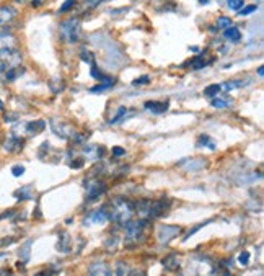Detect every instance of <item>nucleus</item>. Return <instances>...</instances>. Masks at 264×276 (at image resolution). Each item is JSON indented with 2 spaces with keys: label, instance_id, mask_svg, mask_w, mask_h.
<instances>
[{
  "label": "nucleus",
  "instance_id": "f257e3e1",
  "mask_svg": "<svg viewBox=\"0 0 264 276\" xmlns=\"http://www.w3.org/2000/svg\"><path fill=\"white\" fill-rule=\"evenodd\" d=\"M135 211V205L126 198H114L111 205H108V212H110V221H116L119 224H127L131 221L132 214Z\"/></svg>",
  "mask_w": 264,
  "mask_h": 276
},
{
  "label": "nucleus",
  "instance_id": "f03ea898",
  "mask_svg": "<svg viewBox=\"0 0 264 276\" xmlns=\"http://www.w3.org/2000/svg\"><path fill=\"white\" fill-rule=\"evenodd\" d=\"M22 64V54L12 46L0 47V72H8L17 69Z\"/></svg>",
  "mask_w": 264,
  "mask_h": 276
},
{
  "label": "nucleus",
  "instance_id": "7ed1b4c3",
  "mask_svg": "<svg viewBox=\"0 0 264 276\" xmlns=\"http://www.w3.org/2000/svg\"><path fill=\"white\" fill-rule=\"evenodd\" d=\"M61 35L62 40H66L68 43H75L80 40L82 36V25L77 18H70V20L64 22L61 25Z\"/></svg>",
  "mask_w": 264,
  "mask_h": 276
},
{
  "label": "nucleus",
  "instance_id": "20e7f679",
  "mask_svg": "<svg viewBox=\"0 0 264 276\" xmlns=\"http://www.w3.org/2000/svg\"><path fill=\"white\" fill-rule=\"evenodd\" d=\"M147 221L139 219V221H129L126 226V240L131 244H137L144 239V232H145Z\"/></svg>",
  "mask_w": 264,
  "mask_h": 276
},
{
  "label": "nucleus",
  "instance_id": "39448f33",
  "mask_svg": "<svg viewBox=\"0 0 264 276\" xmlns=\"http://www.w3.org/2000/svg\"><path fill=\"white\" fill-rule=\"evenodd\" d=\"M51 129L62 139H73V136H75V128L61 118L51 119Z\"/></svg>",
  "mask_w": 264,
  "mask_h": 276
},
{
  "label": "nucleus",
  "instance_id": "423d86ee",
  "mask_svg": "<svg viewBox=\"0 0 264 276\" xmlns=\"http://www.w3.org/2000/svg\"><path fill=\"white\" fill-rule=\"evenodd\" d=\"M85 185H87V200L88 201L98 200V198L101 195H105V191H106V185L103 182H100V178L88 180V182H85Z\"/></svg>",
  "mask_w": 264,
  "mask_h": 276
},
{
  "label": "nucleus",
  "instance_id": "0eeeda50",
  "mask_svg": "<svg viewBox=\"0 0 264 276\" xmlns=\"http://www.w3.org/2000/svg\"><path fill=\"white\" fill-rule=\"evenodd\" d=\"M181 232V227L179 226H170V224H163L158 227V230H156V235H158V242L160 244H168L171 239H175L176 235H178Z\"/></svg>",
  "mask_w": 264,
  "mask_h": 276
},
{
  "label": "nucleus",
  "instance_id": "6e6552de",
  "mask_svg": "<svg viewBox=\"0 0 264 276\" xmlns=\"http://www.w3.org/2000/svg\"><path fill=\"white\" fill-rule=\"evenodd\" d=\"M87 276H112V270L106 261L98 260V261H93V263L88 266Z\"/></svg>",
  "mask_w": 264,
  "mask_h": 276
},
{
  "label": "nucleus",
  "instance_id": "1a4fd4ad",
  "mask_svg": "<svg viewBox=\"0 0 264 276\" xmlns=\"http://www.w3.org/2000/svg\"><path fill=\"white\" fill-rule=\"evenodd\" d=\"M168 209H170V203L166 200L154 201L150 205V209H149V214H147V217H149V219H156V217L165 216L166 212H168Z\"/></svg>",
  "mask_w": 264,
  "mask_h": 276
},
{
  "label": "nucleus",
  "instance_id": "9d476101",
  "mask_svg": "<svg viewBox=\"0 0 264 276\" xmlns=\"http://www.w3.org/2000/svg\"><path fill=\"white\" fill-rule=\"evenodd\" d=\"M108 219H110V212H108V205H105V206L101 207V209L91 212L90 216L85 217V222H83V224H85V226H90V224H103V222H106Z\"/></svg>",
  "mask_w": 264,
  "mask_h": 276
},
{
  "label": "nucleus",
  "instance_id": "9b49d317",
  "mask_svg": "<svg viewBox=\"0 0 264 276\" xmlns=\"http://www.w3.org/2000/svg\"><path fill=\"white\" fill-rule=\"evenodd\" d=\"M145 110L152 111V115H161L168 110V101H145Z\"/></svg>",
  "mask_w": 264,
  "mask_h": 276
},
{
  "label": "nucleus",
  "instance_id": "f8f14e48",
  "mask_svg": "<svg viewBox=\"0 0 264 276\" xmlns=\"http://www.w3.org/2000/svg\"><path fill=\"white\" fill-rule=\"evenodd\" d=\"M209 165V161L207 159H193V161H188L184 163V170L188 172H198V170H202V168H207Z\"/></svg>",
  "mask_w": 264,
  "mask_h": 276
},
{
  "label": "nucleus",
  "instance_id": "ddd939ff",
  "mask_svg": "<svg viewBox=\"0 0 264 276\" xmlns=\"http://www.w3.org/2000/svg\"><path fill=\"white\" fill-rule=\"evenodd\" d=\"M17 17V10L10 5H0V25H7Z\"/></svg>",
  "mask_w": 264,
  "mask_h": 276
},
{
  "label": "nucleus",
  "instance_id": "4468645a",
  "mask_svg": "<svg viewBox=\"0 0 264 276\" xmlns=\"http://www.w3.org/2000/svg\"><path fill=\"white\" fill-rule=\"evenodd\" d=\"M22 146H23V139L15 138V136H10V138L3 144V149H5V151H8V152H13V151H17V149H20Z\"/></svg>",
  "mask_w": 264,
  "mask_h": 276
},
{
  "label": "nucleus",
  "instance_id": "2eb2a0df",
  "mask_svg": "<svg viewBox=\"0 0 264 276\" xmlns=\"http://www.w3.org/2000/svg\"><path fill=\"white\" fill-rule=\"evenodd\" d=\"M161 263H163V266L166 270L175 271L179 266V256L178 255H168L163 261H161Z\"/></svg>",
  "mask_w": 264,
  "mask_h": 276
},
{
  "label": "nucleus",
  "instance_id": "dca6fc26",
  "mask_svg": "<svg viewBox=\"0 0 264 276\" xmlns=\"http://www.w3.org/2000/svg\"><path fill=\"white\" fill-rule=\"evenodd\" d=\"M44 126H46V123L44 121H33V123H28L26 128H24V131H26L28 134H38L41 133V131L44 129Z\"/></svg>",
  "mask_w": 264,
  "mask_h": 276
},
{
  "label": "nucleus",
  "instance_id": "f3484780",
  "mask_svg": "<svg viewBox=\"0 0 264 276\" xmlns=\"http://www.w3.org/2000/svg\"><path fill=\"white\" fill-rule=\"evenodd\" d=\"M225 38L232 43H237V41L242 40V33H240V30L237 26H230L228 30H225Z\"/></svg>",
  "mask_w": 264,
  "mask_h": 276
},
{
  "label": "nucleus",
  "instance_id": "a211bd4d",
  "mask_svg": "<svg viewBox=\"0 0 264 276\" xmlns=\"http://www.w3.org/2000/svg\"><path fill=\"white\" fill-rule=\"evenodd\" d=\"M68 244H70V237H68V234H66V232H61V235H59L57 250H61V252H68V250H70Z\"/></svg>",
  "mask_w": 264,
  "mask_h": 276
},
{
  "label": "nucleus",
  "instance_id": "6ab92c4d",
  "mask_svg": "<svg viewBox=\"0 0 264 276\" xmlns=\"http://www.w3.org/2000/svg\"><path fill=\"white\" fill-rule=\"evenodd\" d=\"M199 146L207 147V149H210V151H214V149L217 147V144H215V141H214L212 138H210V136L202 134V136L199 138Z\"/></svg>",
  "mask_w": 264,
  "mask_h": 276
},
{
  "label": "nucleus",
  "instance_id": "aec40b11",
  "mask_svg": "<svg viewBox=\"0 0 264 276\" xmlns=\"http://www.w3.org/2000/svg\"><path fill=\"white\" fill-rule=\"evenodd\" d=\"M33 195H31V186H23V188H20V190L15 193V198H18V200H29Z\"/></svg>",
  "mask_w": 264,
  "mask_h": 276
},
{
  "label": "nucleus",
  "instance_id": "412c9836",
  "mask_svg": "<svg viewBox=\"0 0 264 276\" xmlns=\"http://www.w3.org/2000/svg\"><path fill=\"white\" fill-rule=\"evenodd\" d=\"M220 90H222V85H219V84L209 85L207 89L204 90V96H209V98H212V96H215V95H217Z\"/></svg>",
  "mask_w": 264,
  "mask_h": 276
},
{
  "label": "nucleus",
  "instance_id": "4be33fe9",
  "mask_svg": "<svg viewBox=\"0 0 264 276\" xmlns=\"http://www.w3.org/2000/svg\"><path fill=\"white\" fill-rule=\"evenodd\" d=\"M129 273H131L129 266H127L124 261H119L116 266V276H129Z\"/></svg>",
  "mask_w": 264,
  "mask_h": 276
},
{
  "label": "nucleus",
  "instance_id": "5701e85b",
  "mask_svg": "<svg viewBox=\"0 0 264 276\" xmlns=\"http://www.w3.org/2000/svg\"><path fill=\"white\" fill-rule=\"evenodd\" d=\"M188 62L191 64V67H193V69H200V67H204V66L209 64V62L204 61V57H194L193 61H188Z\"/></svg>",
  "mask_w": 264,
  "mask_h": 276
},
{
  "label": "nucleus",
  "instance_id": "b1692460",
  "mask_svg": "<svg viewBox=\"0 0 264 276\" xmlns=\"http://www.w3.org/2000/svg\"><path fill=\"white\" fill-rule=\"evenodd\" d=\"M228 105H232V100L214 98V101H212V106H214V108H227Z\"/></svg>",
  "mask_w": 264,
  "mask_h": 276
},
{
  "label": "nucleus",
  "instance_id": "393cba45",
  "mask_svg": "<svg viewBox=\"0 0 264 276\" xmlns=\"http://www.w3.org/2000/svg\"><path fill=\"white\" fill-rule=\"evenodd\" d=\"M210 222H212V219H209V221H205V222H200V224H198V226H196V227H193V229H191V230L188 232V234H186V235H184V240H188V239H189V237H191V235H194V234H196V232H198L199 229H202V227H204V226H207V224H210Z\"/></svg>",
  "mask_w": 264,
  "mask_h": 276
},
{
  "label": "nucleus",
  "instance_id": "a878e982",
  "mask_svg": "<svg viewBox=\"0 0 264 276\" xmlns=\"http://www.w3.org/2000/svg\"><path fill=\"white\" fill-rule=\"evenodd\" d=\"M232 20H230L228 17H220L219 20H217V26L219 28H225V30H228L230 26H232Z\"/></svg>",
  "mask_w": 264,
  "mask_h": 276
},
{
  "label": "nucleus",
  "instance_id": "bb28decb",
  "mask_svg": "<svg viewBox=\"0 0 264 276\" xmlns=\"http://www.w3.org/2000/svg\"><path fill=\"white\" fill-rule=\"evenodd\" d=\"M20 72H23V69H20V67H17V69L8 70V72H5V79H7V80H15V79L18 77Z\"/></svg>",
  "mask_w": 264,
  "mask_h": 276
},
{
  "label": "nucleus",
  "instance_id": "cd10ccee",
  "mask_svg": "<svg viewBox=\"0 0 264 276\" xmlns=\"http://www.w3.org/2000/svg\"><path fill=\"white\" fill-rule=\"evenodd\" d=\"M242 85H244L243 80H232V82H227V84L223 85L225 87L223 90H235L237 87H242Z\"/></svg>",
  "mask_w": 264,
  "mask_h": 276
},
{
  "label": "nucleus",
  "instance_id": "c85d7f7f",
  "mask_svg": "<svg viewBox=\"0 0 264 276\" xmlns=\"http://www.w3.org/2000/svg\"><path fill=\"white\" fill-rule=\"evenodd\" d=\"M243 7H244L243 0H230V2H228V8H232V10H238L240 12V8H243Z\"/></svg>",
  "mask_w": 264,
  "mask_h": 276
},
{
  "label": "nucleus",
  "instance_id": "c756f323",
  "mask_svg": "<svg viewBox=\"0 0 264 276\" xmlns=\"http://www.w3.org/2000/svg\"><path fill=\"white\" fill-rule=\"evenodd\" d=\"M80 57H82V61L88 62V64H93V62H95V56H93L90 51H82Z\"/></svg>",
  "mask_w": 264,
  "mask_h": 276
},
{
  "label": "nucleus",
  "instance_id": "7c9ffc66",
  "mask_svg": "<svg viewBox=\"0 0 264 276\" xmlns=\"http://www.w3.org/2000/svg\"><path fill=\"white\" fill-rule=\"evenodd\" d=\"M90 74H91V77H93V79H96V80H103V77H105V75L101 74V70L98 69L96 66H91V70H90Z\"/></svg>",
  "mask_w": 264,
  "mask_h": 276
},
{
  "label": "nucleus",
  "instance_id": "2f4dec72",
  "mask_svg": "<svg viewBox=\"0 0 264 276\" xmlns=\"http://www.w3.org/2000/svg\"><path fill=\"white\" fill-rule=\"evenodd\" d=\"M254 10H258V7L256 5H248V7H243V10H240L238 13L240 15H249V13H253Z\"/></svg>",
  "mask_w": 264,
  "mask_h": 276
},
{
  "label": "nucleus",
  "instance_id": "473e14b6",
  "mask_svg": "<svg viewBox=\"0 0 264 276\" xmlns=\"http://www.w3.org/2000/svg\"><path fill=\"white\" fill-rule=\"evenodd\" d=\"M238 261H240L242 265L246 266L248 261H249V253H248V252H242V253H240V256H238Z\"/></svg>",
  "mask_w": 264,
  "mask_h": 276
},
{
  "label": "nucleus",
  "instance_id": "72a5a7b5",
  "mask_svg": "<svg viewBox=\"0 0 264 276\" xmlns=\"http://www.w3.org/2000/svg\"><path fill=\"white\" fill-rule=\"evenodd\" d=\"M112 156H114V157H122V156H124V154H126V149H122V147H119V146H114V147H112Z\"/></svg>",
  "mask_w": 264,
  "mask_h": 276
},
{
  "label": "nucleus",
  "instance_id": "f704fd0d",
  "mask_svg": "<svg viewBox=\"0 0 264 276\" xmlns=\"http://www.w3.org/2000/svg\"><path fill=\"white\" fill-rule=\"evenodd\" d=\"M12 173H13L15 177H22L23 173H24V167L23 165H15L12 168Z\"/></svg>",
  "mask_w": 264,
  "mask_h": 276
},
{
  "label": "nucleus",
  "instance_id": "c9c22d12",
  "mask_svg": "<svg viewBox=\"0 0 264 276\" xmlns=\"http://www.w3.org/2000/svg\"><path fill=\"white\" fill-rule=\"evenodd\" d=\"M29 249H31V245L29 244H26L24 245V250H20V256H24V261H28V258H29Z\"/></svg>",
  "mask_w": 264,
  "mask_h": 276
},
{
  "label": "nucleus",
  "instance_id": "e433bc0d",
  "mask_svg": "<svg viewBox=\"0 0 264 276\" xmlns=\"http://www.w3.org/2000/svg\"><path fill=\"white\" fill-rule=\"evenodd\" d=\"M126 108H124V106H121V108L119 110H117V115H116V118H112L111 119V123H117V121H119L121 118H122V116H124V113H126Z\"/></svg>",
  "mask_w": 264,
  "mask_h": 276
},
{
  "label": "nucleus",
  "instance_id": "4c0bfd02",
  "mask_svg": "<svg viewBox=\"0 0 264 276\" xmlns=\"http://www.w3.org/2000/svg\"><path fill=\"white\" fill-rule=\"evenodd\" d=\"M73 5H75V2H72V0H68V2H64L62 7H61V10H59V12H68Z\"/></svg>",
  "mask_w": 264,
  "mask_h": 276
},
{
  "label": "nucleus",
  "instance_id": "58836bf2",
  "mask_svg": "<svg viewBox=\"0 0 264 276\" xmlns=\"http://www.w3.org/2000/svg\"><path fill=\"white\" fill-rule=\"evenodd\" d=\"M83 163H85V161L83 159H75V161H72V168H82L83 167Z\"/></svg>",
  "mask_w": 264,
  "mask_h": 276
},
{
  "label": "nucleus",
  "instance_id": "ea45409f",
  "mask_svg": "<svg viewBox=\"0 0 264 276\" xmlns=\"http://www.w3.org/2000/svg\"><path fill=\"white\" fill-rule=\"evenodd\" d=\"M149 77H140V79H135L134 82H132V84H134V85H142V84H149Z\"/></svg>",
  "mask_w": 264,
  "mask_h": 276
},
{
  "label": "nucleus",
  "instance_id": "a19ab883",
  "mask_svg": "<svg viewBox=\"0 0 264 276\" xmlns=\"http://www.w3.org/2000/svg\"><path fill=\"white\" fill-rule=\"evenodd\" d=\"M36 276H56V273L51 270H43V271H39Z\"/></svg>",
  "mask_w": 264,
  "mask_h": 276
},
{
  "label": "nucleus",
  "instance_id": "79ce46f5",
  "mask_svg": "<svg viewBox=\"0 0 264 276\" xmlns=\"http://www.w3.org/2000/svg\"><path fill=\"white\" fill-rule=\"evenodd\" d=\"M129 276H147L144 271H140V270H131V273Z\"/></svg>",
  "mask_w": 264,
  "mask_h": 276
},
{
  "label": "nucleus",
  "instance_id": "37998d69",
  "mask_svg": "<svg viewBox=\"0 0 264 276\" xmlns=\"http://www.w3.org/2000/svg\"><path fill=\"white\" fill-rule=\"evenodd\" d=\"M263 74H264V67L261 66V67H259V69H258V75H259V77H263Z\"/></svg>",
  "mask_w": 264,
  "mask_h": 276
},
{
  "label": "nucleus",
  "instance_id": "c03bdc74",
  "mask_svg": "<svg viewBox=\"0 0 264 276\" xmlns=\"http://www.w3.org/2000/svg\"><path fill=\"white\" fill-rule=\"evenodd\" d=\"M191 51H194V52H199V47H198V46H193V47H191Z\"/></svg>",
  "mask_w": 264,
  "mask_h": 276
},
{
  "label": "nucleus",
  "instance_id": "a18cd8bd",
  "mask_svg": "<svg viewBox=\"0 0 264 276\" xmlns=\"http://www.w3.org/2000/svg\"><path fill=\"white\" fill-rule=\"evenodd\" d=\"M0 110H3V101L0 100Z\"/></svg>",
  "mask_w": 264,
  "mask_h": 276
}]
</instances>
